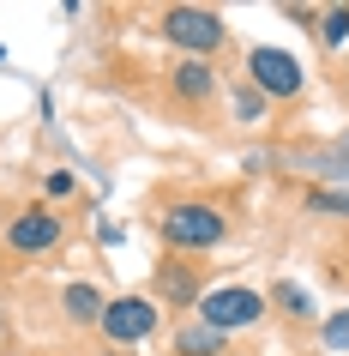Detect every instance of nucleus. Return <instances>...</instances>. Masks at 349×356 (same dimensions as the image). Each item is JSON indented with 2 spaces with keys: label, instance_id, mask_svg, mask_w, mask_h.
Instances as JSON below:
<instances>
[{
  "label": "nucleus",
  "instance_id": "nucleus-10",
  "mask_svg": "<svg viewBox=\"0 0 349 356\" xmlns=\"http://www.w3.org/2000/svg\"><path fill=\"white\" fill-rule=\"evenodd\" d=\"M103 308H109V296H103L96 284H67V290H60V314L73 320V326H96Z\"/></svg>",
  "mask_w": 349,
  "mask_h": 356
},
{
  "label": "nucleus",
  "instance_id": "nucleus-6",
  "mask_svg": "<svg viewBox=\"0 0 349 356\" xmlns=\"http://www.w3.org/2000/svg\"><path fill=\"white\" fill-rule=\"evenodd\" d=\"M60 236H67V224H60L49 206H24V211H12V224H6V248H12V254H24V260L55 254Z\"/></svg>",
  "mask_w": 349,
  "mask_h": 356
},
{
  "label": "nucleus",
  "instance_id": "nucleus-4",
  "mask_svg": "<svg viewBox=\"0 0 349 356\" xmlns=\"http://www.w3.org/2000/svg\"><path fill=\"white\" fill-rule=\"evenodd\" d=\"M265 308H271V302L259 296V290H247V284H223V290H205L199 296V320L217 326L223 338L229 332H253L259 320H265Z\"/></svg>",
  "mask_w": 349,
  "mask_h": 356
},
{
  "label": "nucleus",
  "instance_id": "nucleus-8",
  "mask_svg": "<svg viewBox=\"0 0 349 356\" xmlns=\"http://www.w3.org/2000/svg\"><path fill=\"white\" fill-rule=\"evenodd\" d=\"M169 91L181 97V103H193V109H205V103L217 97V67H211V60L181 55L175 67H169Z\"/></svg>",
  "mask_w": 349,
  "mask_h": 356
},
{
  "label": "nucleus",
  "instance_id": "nucleus-13",
  "mask_svg": "<svg viewBox=\"0 0 349 356\" xmlns=\"http://www.w3.org/2000/svg\"><path fill=\"white\" fill-rule=\"evenodd\" d=\"M313 31H319V37H325L331 49H337V42H349V6H325V13H319V24H313Z\"/></svg>",
  "mask_w": 349,
  "mask_h": 356
},
{
  "label": "nucleus",
  "instance_id": "nucleus-12",
  "mask_svg": "<svg viewBox=\"0 0 349 356\" xmlns=\"http://www.w3.org/2000/svg\"><path fill=\"white\" fill-rule=\"evenodd\" d=\"M229 109H235V121H247V127H253V121H265V97H259L253 85H235Z\"/></svg>",
  "mask_w": 349,
  "mask_h": 356
},
{
  "label": "nucleus",
  "instance_id": "nucleus-14",
  "mask_svg": "<svg viewBox=\"0 0 349 356\" xmlns=\"http://www.w3.org/2000/svg\"><path fill=\"white\" fill-rule=\"evenodd\" d=\"M319 344H325V350H349V308L325 314V326H319Z\"/></svg>",
  "mask_w": 349,
  "mask_h": 356
},
{
  "label": "nucleus",
  "instance_id": "nucleus-15",
  "mask_svg": "<svg viewBox=\"0 0 349 356\" xmlns=\"http://www.w3.org/2000/svg\"><path fill=\"white\" fill-rule=\"evenodd\" d=\"M307 206H313V211H349V200H343V193H313Z\"/></svg>",
  "mask_w": 349,
  "mask_h": 356
},
{
  "label": "nucleus",
  "instance_id": "nucleus-17",
  "mask_svg": "<svg viewBox=\"0 0 349 356\" xmlns=\"http://www.w3.org/2000/svg\"><path fill=\"white\" fill-rule=\"evenodd\" d=\"M103 356H114V350H103Z\"/></svg>",
  "mask_w": 349,
  "mask_h": 356
},
{
  "label": "nucleus",
  "instance_id": "nucleus-7",
  "mask_svg": "<svg viewBox=\"0 0 349 356\" xmlns=\"http://www.w3.org/2000/svg\"><path fill=\"white\" fill-rule=\"evenodd\" d=\"M205 296V272L187 254H169L163 266H157V308L163 302H175V308H193V302Z\"/></svg>",
  "mask_w": 349,
  "mask_h": 356
},
{
  "label": "nucleus",
  "instance_id": "nucleus-3",
  "mask_svg": "<svg viewBox=\"0 0 349 356\" xmlns=\"http://www.w3.org/2000/svg\"><path fill=\"white\" fill-rule=\"evenodd\" d=\"M157 31L193 60H211V49H223V37H229V24H223L211 6H169Z\"/></svg>",
  "mask_w": 349,
  "mask_h": 356
},
{
  "label": "nucleus",
  "instance_id": "nucleus-16",
  "mask_svg": "<svg viewBox=\"0 0 349 356\" xmlns=\"http://www.w3.org/2000/svg\"><path fill=\"white\" fill-rule=\"evenodd\" d=\"M67 193H73V175H67V169H55V175H49V200H67Z\"/></svg>",
  "mask_w": 349,
  "mask_h": 356
},
{
  "label": "nucleus",
  "instance_id": "nucleus-2",
  "mask_svg": "<svg viewBox=\"0 0 349 356\" xmlns=\"http://www.w3.org/2000/svg\"><path fill=\"white\" fill-rule=\"evenodd\" d=\"M241 67H247V85H253L265 103H271V97H301V91H307V67H301L289 49L259 42V49H247V60H241Z\"/></svg>",
  "mask_w": 349,
  "mask_h": 356
},
{
  "label": "nucleus",
  "instance_id": "nucleus-9",
  "mask_svg": "<svg viewBox=\"0 0 349 356\" xmlns=\"http://www.w3.org/2000/svg\"><path fill=\"white\" fill-rule=\"evenodd\" d=\"M223 344H229V338H223L217 326H205L199 314H187L181 326H175V356H223Z\"/></svg>",
  "mask_w": 349,
  "mask_h": 356
},
{
  "label": "nucleus",
  "instance_id": "nucleus-11",
  "mask_svg": "<svg viewBox=\"0 0 349 356\" xmlns=\"http://www.w3.org/2000/svg\"><path fill=\"white\" fill-rule=\"evenodd\" d=\"M265 302H277V308H283L289 320H313V302H307V290H301V284H289V278L277 284V290H271Z\"/></svg>",
  "mask_w": 349,
  "mask_h": 356
},
{
  "label": "nucleus",
  "instance_id": "nucleus-5",
  "mask_svg": "<svg viewBox=\"0 0 349 356\" xmlns=\"http://www.w3.org/2000/svg\"><path fill=\"white\" fill-rule=\"evenodd\" d=\"M157 326H163V308H157V296H109V308H103V320H96V332L109 338L114 350L145 344Z\"/></svg>",
  "mask_w": 349,
  "mask_h": 356
},
{
  "label": "nucleus",
  "instance_id": "nucleus-1",
  "mask_svg": "<svg viewBox=\"0 0 349 356\" xmlns=\"http://www.w3.org/2000/svg\"><path fill=\"white\" fill-rule=\"evenodd\" d=\"M157 229H163V242L175 248V254H205V248H217L223 236H229V218H223V206H211V200H175V206H163V218H157Z\"/></svg>",
  "mask_w": 349,
  "mask_h": 356
}]
</instances>
